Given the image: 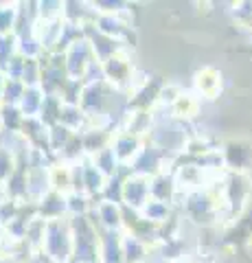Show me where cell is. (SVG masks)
Segmentation results:
<instances>
[{
  "instance_id": "9",
  "label": "cell",
  "mask_w": 252,
  "mask_h": 263,
  "mask_svg": "<svg viewBox=\"0 0 252 263\" xmlns=\"http://www.w3.org/2000/svg\"><path fill=\"white\" fill-rule=\"evenodd\" d=\"M48 180H51V191H57L62 195L72 193V169L68 162L55 160L48 167Z\"/></svg>"
},
{
  "instance_id": "13",
  "label": "cell",
  "mask_w": 252,
  "mask_h": 263,
  "mask_svg": "<svg viewBox=\"0 0 252 263\" xmlns=\"http://www.w3.org/2000/svg\"><path fill=\"white\" fill-rule=\"evenodd\" d=\"M169 110H171V114H173L176 119L189 121L193 117H198V112H200V99L195 97V92H182L180 97L176 99V103Z\"/></svg>"
},
{
  "instance_id": "5",
  "label": "cell",
  "mask_w": 252,
  "mask_h": 263,
  "mask_svg": "<svg viewBox=\"0 0 252 263\" xmlns=\"http://www.w3.org/2000/svg\"><path fill=\"white\" fill-rule=\"evenodd\" d=\"M90 217H96L94 224L99 226V230H123L125 209H123V204H119V202L99 200V202H94Z\"/></svg>"
},
{
  "instance_id": "2",
  "label": "cell",
  "mask_w": 252,
  "mask_h": 263,
  "mask_svg": "<svg viewBox=\"0 0 252 263\" xmlns=\"http://www.w3.org/2000/svg\"><path fill=\"white\" fill-rule=\"evenodd\" d=\"M99 72H101V77L105 79V84L112 86L117 92H127L129 86H132L136 68H134L132 60L127 57V53L121 51L114 57H110L108 62L99 64Z\"/></svg>"
},
{
  "instance_id": "14",
  "label": "cell",
  "mask_w": 252,
  "mask_h": 263,
  "mask_svg": "<svg viewBox=\"0 0 252 263\" xmlns=\"http://www.w3.org/2000/svg\"><path fill=\"white\" fill-rule=\"evenodd\" d=\"M90 162L101 171L105 178H114L119 171H121V164H119V160H117L114 152H112V147H105V149H101L99 154L90 156Z\"/></svg>"
},
{
  "instance_id": "6",
  "label": "cell",
  "mask_w": 252,
  "mask_h": 263,
  "mask_svg": "<svg viewBox=\"0 0 252 263\" xmlns=\"http://www.w3.org/2000/svg\"><path fill=\"white\" fill-rule=\"evenodd\" d=\"M96 263H125L123 230H99V254Z\"/></svg>"
},
{
  "instance_id": "12",
  "label": "cell",
  "mask_w": 252,
  "mask_h": 263,
  "mask_svg": "<svg viewBox=\"0 0 252 263\" xmlns=\"http://www.w3.org/2000/svg\"><path fill=\"white\" fill-rule=\"evenodd\" d=\"M141 217L145 221H149V224H153V226H160V224H165L167 219L173 217V206L167 204V202H160V200H149L143 206Z\"/></svg>"
},
{
  "instance_id": "7",
  "label": "cell",
  "mask_w": 252,
  "mask_h": 263,
  "mask_svg": "<svg viewBox=\"0 0 252 263\" xmlns=\"http://www.w3.org/2000/svg\"><path fill=\"white\" fill-rule=\"evenodd\" d=\"M193 90L198 99H217V95L222 92V72L213 66L200 68L193 77Z\"/></svg>"
},
{
  "instance_id": "1",
  "label": "cell",
  "mask_w": 252,
  "mask_h": 263,
  "mask_svg": "<svg viewBox=\"0 0 252 263\" xmlns=\"http://www.w3.org/2000/svg\"><path fill=\"white\" fill-rule=\"evenodd\" d=\"M40 254L53 263H68L75 259V243H72V230L68 217L46 221Z\"/></svg>"
},
{
  "instance_id": "10",
  "label": "cell",
  "mask_w": 252,
  "mask_h": 263,
  "mask_svg": "<svg viewBox=\"0 0 252 263\" xmlns=\"http://www.w3.org/2000/svg\"><path fill=\"white\" fill-rule=\"evenodd\" d=\"M151 246L147 241L138 239L134 235L123 233V257L125 263H147L149 261Z\"/></svg>"
},
{
  "instance_id": "4",
  "label": "cell",
  "mask_w": 252,
  "mask_h": 263,
  "mask_svg": "<svg viewBox=\"0 0 252 263\" xmlns=\"http://www.w3.org/2000/svg\"><path fill=\"white\" fill-rule=\"evenodd\" d=\"M112 152H114L117 160L121 167H132L134 160L138 158V154L143 152L145 147V138L136 136V134H129V132H123V129H117L114 136H112Z\"/></svg>"
},
{
  "instance_id": "8",
  "label": "cell",
  "mask_w": 252,
  "mask_h": 263,
  "mask_svg": "<svg viewBox=\"0 0 252 263\" xmlns=\"http://www.w3.org/2000/svg\"><path fill=\"white\" fill-rule=\"evenodd\" d=\"M37 217L44 221H55L68 217V206H66V195H62L57 191H48L42 200L35 202Z\"/></svg>"
},
{
  "instance_id": "3",
  "label": "cell",
  "mask_w": 252,
  "mask_h": 263,
  "mask_svg": "<svg viewBox=\"0 0 252 263\" xmlns=\"http://www.w3.org/2000/svg\"><path fill=\"white\" fill-rule=\"evenodd\" d=\"M151 200V191H149V178L141 176V174H132L125 178L123 182V197H121V204L127 211H136L141 213L143 206Z\"/></svg>"
},
{
  "instance_id": "11",
  "label": "cell",
  "mask_w": 252,
  "mask_h": 263,
  "mask_svg": "<svg viewBox=\"0 0 252 263\" xmlns=\"http://www.w3.org/2000/svg\"><path fill=\"white\" fill-rule=\"evenodd\" d=\"M44 101H46V92L40 86H33V88H27L18 108L24 114V119H40Z\"/></svg>"
}]
</instances>
